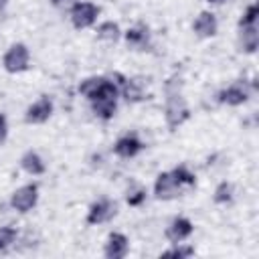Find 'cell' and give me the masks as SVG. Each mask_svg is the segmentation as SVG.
<instances>
[{"label":"cell","instance_id":"cell-1","mask_svg":"<svg viewBox=\"0 0 259 259\" xmlns=\"http://www.w3.org/2000/svg\"><path fill=\"white\" fill-rule=\"evenodd\" d=\"M180 79L172 77L166 83V105H164V119L170 132L178 130L188 117H190V107L180 91Z\"/></svg>","mask_w":259,"mask_h":259},{"label":"cell","instance_id":"cell-2","mask_svg":"<svg viewBox=\"0 0 259 259\" xmlns=\"http://www.w3.org/2000/svg\"><path fill=\"white\" fill-rule=\"evenodd\" d=\"M253 91H257V81H255V79H253V81L239 79V81L227 85L225 89H221L219 95H217V99H219V103H223V105L237 107V105H243V103L251 97Z\"/></svg>","mask_w":259,"mask_h":259},{"label":"cell","instance_id":"cell-3","mask_svg":"<svg viewBox=\"0 0 259 259\" xmlns=\"http://www.w3.org/2000/svg\"><path fill=\"white\" fill-rule=\"evenodd\" d=\"M28 63H30V51L24 42L10 45L2 57V67L6 73H22L28 69Z\"/></svg>","mask_w":259,"mask_h":259},{"label":"cell","instance_id":"cell-4","mask_svg":"<svg viewBox=\"0 0 259 259\" xmlns=\"http://www.w3.org/2000/svg\"><path fill=\"white\" fill-rule=\"evenodd\" d=\"M38 202V184L30 182V184H22L20 188H16L10 194V206L16 212H28L36 206Z\"/></svg>","mask_w":259,"mask_h":259},{"label":"cell","instance_id":"cell-5","mask_svg":"<svg viewBox=\"0 0 259 259\" xmlns=\"http://www.w3.org/2000/svg\"><path fill=\"white\" fill-rule=\"evenodd\" d=\"M111 79L115 81V85L119 89V95L127 103H140V101L146 99V87H144V83L140 79H130V77H125L121 73H113Z\"/></svg>","mask_w":259,"mask_h":259},{"label":"cell","instance_id":"cell-6","mask_svg":"<svg viewBox=\"0 0 259 259\" xmlns=\"http://www.w3.org/2000/svg\"><path fill=\"white\" fill-rule=\"evenodd\" d=\"M115 214H117V202L103 196V198H97L95 202H91L85 221H87V225H103V223H109Z\"/></svg>","mask_w":259,"mask_h":259},{"label":"cell","instance_id":"cell-7","mask_svg":"<svg viewBox=\"0 0 259 259\" xmlns=\"http://www.w3.org/2000/svg\"><path fill=\"white\" fill-rule=\"evenodd\" d=\"M99 16V6L93 4V2H77L73 8H71V22L77 30H83V28H89L95 24Z\"/></svg>","mask_w":259,"mask_h":259},{"label":"cell","instance_id":"cell-8","mask_svg":"<svg viewBox=\"0 0 259 259\" xmlns=\"http://www.w3.org/2000/svg\"><path fill=\"white\" fill-rule=\"evenodd\" d=\"M53 99L49 95H40L36 101H32L28 107H26V113H24V121L26 123H45L49 121V117L53 115Z\"/></svg>","mask_w":259,"mask_h":259},{"label":"cell","instance_id":"cell-9","mask_svg":"<svg viewBox=\"0 0 259 259\" xmlns=\"http://www.w3.org/2000/svg\"><path fill=\"white\" fill-rule=\"evenodd\" d=\"M144 142L140 140V136L136 132H127L123 136H119L113 144V154L119 156V158H136L142 150H144Z\"/></svg>","mask_w":259,"mask_h":259},{"label":"cell","instance_id":"cell-10","mask_svg":"<svg viewBox=\"0 0 259 259\" xmlns=\"http://www.w3.org/2000/svg\"><path fill=\"white\" fill-rule=\"evenodd\" d=\"M182 192V188L178 186V182L174 180L172 172H160L154 180V196L158 200H174L178 198Z\"/></svg>","mask_w":259,"mask_h":259},{"label":"cell","instance_id":"cell-11","mask_svg":"<svg viewBox=\"0 0 259 259\" xmlns=\"http://www.w3.org/2000/svg\"><path fill=\"white\" fill-rule=\"evenodd\" d=\"M192 231H194V225H192V221L188 219V217H174L172 221H170V225L166 227V239L174 245V243H182V241H186L190 235H192Z\"/></svg>","mask_w":259,"mask_h":259},{"label":"cell","instance_id":"cell-12","mask_svg":"<svg viewBox=\"0 0 259 259\" xmlns=\"http://www.w3.org/2000/svg\"><path fill=\"white\" fill-rule=\"evenodd\" d=\"M130 251V239L123 235V233H109L107 235V241H105V247H103V253L107 259H123Z\"/></svg>","mask_w":259,"mask_h":259},{"label":"cell","instance_id":"cell-13","mask_svg":"<svg viewBox=\"0 0 259 259\" xmlns=\"http://www.w3.org/2000/svg\"><path fill=\"white\" fill-rule=\"evenodd\" d=\"M192 30H194V34L200 36V38H210V36H214L217 30H219V20H217V16H214L212 12L202 10V12L194 18Z\"/></svg>","mask_w":259,"mask_h":259},{"label":"cell","instance_id":"cell-14","mask_svg":"<svg viewBox=\"0 0 259 259\" xmlns=\"http://www.w3.org/2000/svg\"><path fill=\"white\" fill-rule=\"evenodd\" d=\"M123 38H125V42H127L130 49H134V51H146L150 47V28L140 22V24L127 28L123 32Z\"/></svg>","mask_w":259,"mask_h":259},{"label":"cell","instance_id":"cell-15","mask_svg":"<svg viewBox=\"0 0 259 259\" xmlns=\"http://www.w3.org/2000/svg\"><path fill=\"white\" fill-rule=\"evenodd\" d=\"M20 168H22L26 174H30V176H40V174L47 172V164H45L42 156H40L38 152H34V150H26V152L22 154V158H20Z\"/></svg>","mask_w":259,"mask_h":259},{"label":"cell","instance_id":"cell-16","mask_svg":"<svg viewBox=\"0 0 259 259\" xmlns=\"http://www.w3.org/2000/svg\"><path fill=\"white\" fill-rule=\"evenodd\" d=\"M239 47L243 53L253 55L259 47V32H257V24L253 26H243L239 28Z\"/></svg>","mask_w":259,"mask_h":259},{"label":"cell","instance_id":"cell-17","mask_svg":"<svg viewBox=\"0 0 259 259\" xmlns=\"http://www.w3.org/2000/svg\"><path fill=\"white\" fill-rule=\"evenodd\" d=\"M89 103H91V111L101 121H109L117 111V99H95Z\"/></svg>","mask_w":259,"mask_h":259},{"label":"cell","instance_id":"cell-18","mask_svg":"<svg viewBox=\"0 0 259 259\" xmlns=\"http://www.w3.org/2000/svg\"><path fill=\"white\" fill-rule=\"evenodd\" d=\"M119 36H121L119 24L113 22V20H105L97 26V38L103 40V42H117Z\"/></svg>","mask_w":259,"mask_h":259},{"label":"cell","instance_id":"cell-19","mask_svg":"<svg viewBox=\"0 0 259 259\" xmlns=\"http://www.w3.org/2000/svg\"><path fill=\"white\" fill-rule=\"evenodd\" d=\"M172 176H174V180L178 182L180 188H192V186H196V176L188 168V164H178L172 170Z\"/></svg>","mask_w":259,"mask_h":259},{"label":"cell","instance_id":"cell-20","mask_svg":"<svg viewBox=\"0 0 259 259\" xmlns=\"http://www.w3.org/2000/svg\"><path fill=\"white\" fill-rule=\"evenodd\" d=\"M233 198H235V186H233V182H227V180L219 182L217 188H214L212 200H214L217 204H231Z\"/></svg>","mask_w":259,"mask_h":259},{"label":"cell","instance_id":"cell-21","mask_svg":"<svg viewBox=\"0 0 259 259\" xmlns=\"http://www.w3.org/2000/svg\"><path fill=\"white\" fill-rule=\"evenodd\" d=\"M148 198V190L142 186V184H132L125 192V202L130 206H142Z\"/></svg>","mask_w":259,"mask_h":259},{"label":"cell","instance_id":"cell-22","mask_svg":"<svg viewBox=\"0 0 259 259\" xmlns=\"http://www.w3.org/2000/svg\"><path fill=\"white\" fill-rule=\"evenodd\" d=\"M18 239V229L12 225H4L0 227V251H6L8 247H12Z\"/></svg>","mask_w":259,"mask_h":259},{"label":"cell","instance_id":"cell-23","mask_svg":"<svg viewBox=\"0 0 259 259\" xmlns=\"http://www.w3.org/2000/svg\"><path fill=\"white\" fill-rule=\"evenodd\" d=\"M257 18H259V8H257V4H249V6L243 10L241 18H239V28L257 24Z\"/></svg>","mask_w":259,"mask_h":259},{"label":"cell","instance_id":"cell-24","mask_svg":"<svg viewBox=\"0 0 259 259\" xmlns=\"http://www.w3.org/2000/svg\"><path fill=\"white\" fill-rule=\"evenodd\" d=\"M192 255H194V247L182 245V243H174L172 249H168V251L162 253V257H178V259H182V257H192Z\"/></svg>","mask_w":259,"mask_h":259},{"label":"cell","instance_id":"cell-25","mask_svg":"<svg viewBox=\"0 0 259 259\" xmlns=\"http://www.w3.org/2000/svg\"><path fill=\"white\" fill-rule=\"evenodd\" d=\"M101 79H103V77H87V79H83V81L79 83V93L89 99V97L93 95V91L97 89V85L101 83Z\"/></svg>","mask_w":259,"mask_h":259},{"label":"cell","instance_id":"cell-26","mask_svg":"<svg viewBox=\"0 0 259 259\" xmlns=\"http://www.w3.org/2000/svg\"><path fill=\"white\" fill-rule=\"evenodd\" d=\"M77 2H79V0H51V4H53L55 8H59V10H71Z\"/></svg>","mask_w":259,"mask_h":259},{"label":"cell","instance_id":"cell-27","mask_svg":"<svg viewBox=\"0 0 259 259\" xmlns=\"http://www.w3.org/2000/svg\"><path fill=\"white\" fill-rule=\"evenodd\" d=\"M8 138V119L4 113H0V144H4Z\"/></svg>","mask_w":259,"mask_h":259},{"label":"cell","instance_id":"cell-28","mask_svg":"<svg viewBox=\"0 0 259 259\" xmlns=\"http://www.w3.org/2000/svg\"><path fill=\"white\" fill-rule=\"evenodd\" d=\"M208 4H212V6H221V4H225L227 0H206Z\"/></svg>","mask_w":259,"mask_h":259},{"label":"cell","instance_id":"cell-29","mask_svg":"<svg viewBox=\"0 0 259 259\" xmlns=\"http://www.w3.org/2000/svg\"><path fill=\"white\" fill-rule=\"evenodd\" d=\"M6 4H8V0H0V12L6 8Z\"/></svg>","mask_w":259,"mask_h":259}]
</instances>
